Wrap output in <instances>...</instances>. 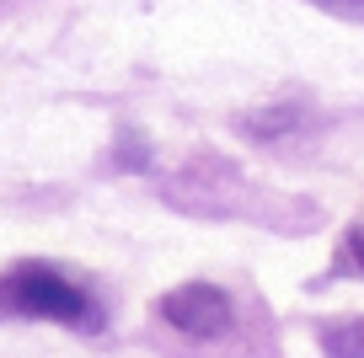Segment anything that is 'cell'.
Wrapping results in <instances>:
<instances>
[{"mask_svg":"<svg viewBox=\"0 0 364 358\" xmlns=\"http://www.w3.org/2000/svg\"><path fill=\"white\" fill-rule=\"evenodd\" d=\"M321 347L327 358H364V321H343L321 332Z\"/></svg>","mask_w":364,"mask_h":358,"instance_id":"cell-3","label":"cell"},{"mask_svg":"<svg viewBox=\"0 0 364 358\" xmlns=\"http://www.w3.org/2000/svg\"><path fill=\"white\" fill-rule=\"evenodd\" d=\"M0 305L16 315H43V321H65V326H86L91 321V300L75 289L70 278L48 268H16L0 278Z\"/></svg>","mask_w":364,"mask_h":358,"instance_id":"cell-1","label":"cell"},{"mask_svg":"<svg viewBox=\"0 0 364 358\" xmlns=\"http://www.w3.org/2000/svg\"><path fill=\"white\" fill-rule=\"evenodd\" d=\"M161 315L188 337H220L230 332V294L215 283H188V289H171L161 300Z\"/></svg>","mask_w":364,"mask_h":358,"instance_id":"cell-2","label":"cell"},{"mask_svg":"<svg viewBox=\"0 0 364 358\" xmlns=\"http://www.w3.org/2000/svg\"><path fill=\"white\" fill-rule=\"evenodd\" d=\"M343 268H348V273H364V230H353L348 241H343Z\"/></svg>","mask_w":364,"mask_h":358,"instance_id":"cell-4","label":"cell"}]
</instances>
